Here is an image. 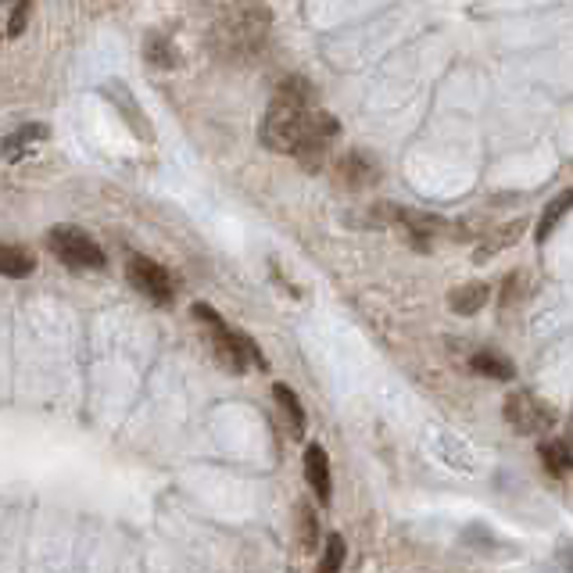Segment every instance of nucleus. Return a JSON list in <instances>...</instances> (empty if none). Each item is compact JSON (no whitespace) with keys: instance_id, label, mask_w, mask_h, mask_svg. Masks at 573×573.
<instances>
[{"instance_id":"obj_10","label":"nucleus","mask_w":573,"mask_h":573,"mask_svg":"<svg viewBox=\"0 0 573 573\" xmlns=\"http://www.w3.org/2000/svg\"><path fill=\"white\" fill-rule=\"evenodd\" d=\"M491 298V287L488 283H462V287H455L452 294H448V308L452 312H459V316H477L480 308L488 305Z\"/></svg>"},{"instance_id":"obj_6","label":"nucleus","mask_w":573,"mask_h":573,"mask_svg":"<svg viewBox=\"0 0 573 573\" xmlns=\"http://www.w3.org/2000/svg\"><path fill=\"white\" fill-rule=\"evenodd\" d=\"M126 276L147 301H154V305H172V298H176V291H172V276L165 273L154 258L133 255L126 262Z\"/></svg>"},{"instance_id":"obj_20","label":"nucleus","mask_w":573,"mask_h":573,"mask_svg":"<svg viewBox=\"0 0 573 573\" xmlns=\"http://www.w3.org/2000/svg\"><path fill=\"white\" fill-rule=\"evenodd\" d=\"M29 15H33V0H15V8H11V18H8V36H11V40H18V36L26 33Z\"/></svg>"},{"instance_id":"obj_11","label":"nucleus","mask_w":573,"mask_h":573,"mask_svg":"<svg viewBox=\"0 0 573 573\" xmlns=\"http://www.w3.org/2000/svg\"><path fill=\"white\" fill-rule=\"evenodd\" d=\"M573 208V190H563V194H556L552 201L545 205V212H541V219H538V244H545L548 237H552V230L559 226V219H563L566 212Z\"/></svg>"},{"instance_id":"obj_9","label":"nucleus","mask_w":573,"mask_h":573,"mask_svg":"<svg viewBox=\"0 0 573 573\" xmlns=\"http://www.w3.org/2000/svg\"><path fill=\"white\" fill-rule=\"evenodd\" d=\"M337 172H341V183L348 190H362L369 187V183H377V165L369 162L366 154L351 151L341 158V165H337Z\"/></svg>"},{"instance_id":"obj_14","label":"nucleus","mask_w":573,"mask_h":573,"mask_svg":"<svg viewBox=\"0 0 573 573\" xmlns=\"http://www.w3.org/2000/svg\"><path fill=\"white\" fill-rule=\"evenodd\" d=\"M273 394H276V402H280V409L287 412V420H291L294 437H305L308 420H305V409H301V402H298V394H294L287 384H276Z\"/></svg>"},{"instance_id":"obj_19","label":"nucleus","mask_w":573,"mask_h":573,"mask_svg":"<svg viewBox=\"0 0 573 573\" xmlns=\"http://www.w3.org/2000/svg\"><path fill=\"white\" fill-rule=\"evenodd\" d=\"M147 58L158 65V69H172L176 65V51H172V43L165 36H151L147 40Z\"/></svg>"},{"instance_id":"obj_3","label":"nucleus","mask_w":573,"mask_h":573,"mask_svg":"<svg viewBox=\"0 0 573 573\" xmlns=\"http://www.w3.org/2000/svg\"><path fill=\"white\" fill-rule=\"evenodd\" d=\"M194 319L197 323H205L208 337H212V351H215V359L223 362L230 373H244L248 366H258V369H266V359H262V351H258V344L251 341V337L237 334V330H230L226 326V319L215 312L212 305H201L197 301L194 308Z\"/></svg>"},{"instance_id":"obj_16","label":"nucleus","mask_w":573,"mask_h":573,"mask_svg":"<svg viewBox=\"0 0 573 573\" xmlns=\"http://www.w3.org/2000/svg\"><path fill=\"white\" fill-rule=\"evenodd\" d=\"M43 137H47V126H40V122H33V126L15 129V133H11V137L4 140V158H8V162H15L18 154L26 151V147L33 144V140H43Z\"/></svg>"},{"instance_id":"obj_13","label":"nucleus","mask_w":573,"mask_h":573,"mask_svg":"<svg viewBox=\"0 0 573 573\" xmlns=\"http://www.w3.org/2000/svg\"><path fill=\"white\" fill-rule=\"evenodd\" d=\"M470 369L473 373H480V377H491V380H513L516 377V366L509 359H502V355H495V351H477L470 359Z\"/></svg>"},{"instance_id":"obj_2","label":"nucleus","mask_w":573,"mask_h":573,"mask_svg":"<svg viewBox=\"0 0 573 573\" xmlns=\"http://www.w3.org/2000/svg\"><path fill=\"white\" fill-rule=\"evenodd\" d=\"M269 33V11L262 0H233V8L215 26V47L230 58H251L262 51Z\"/></svg>"},{"instance_id":"obj_1","label":"nucleus","mask_w":573,"mask_h":573,"mask_svg":"<svg viewBox=\"0 0 573 573\" xmlns=\"http://www.w3.org/2000/svg\"><path fill=\"white\" fill-rule=\"evenodd\" d=\"M316 112H319L316 86L301 76L283 79V83L276 86L273 101H269L266 119H262V144H266L269 151L294 154V147L301 144L308 122H312Z\"/></svg>"},{"instance_id":"obj_15","label":"nucleus","mask_w":573,"mask_h":573,"mask_svg":"<svg viewBox=\"0 0 573 573\" xmlns=\"http://www.w3.org/2000/svg\"><path fill=\"white\" fill-rule=\"evenodd\" d=\"M541 462H545V470L552 473V477H563V473L573 470V452L566 445H556V441H548V445L538 448Z\"/></svg>"},{"instance_id":"obj_22","label":"nucleus","mask_w":573,"mask_h":573,"mask_svg":"<svg viewBox=\"0 0 573 573\" xmlns=\"http://www.w3.org/2000/svg\"><path fill=\"white\" fill-rule=\"evenodd\" d=\"M520 230H523V223L502 226V230H498V237L491 240V244H484V248H480V255H491V251L505 248V244H516V237H520Z\"/></svg>"},{"instance_id":"obj_8","label":"nucleus","mask_w":573,"mask_h":573,"mask_svg":"<svg viewBox=\"0 0 573 573\" xmlns=\"http://www.w3.org/2000/svg\"><path fill=\"white\" fill-rule=\"evenodd\" d=\"M305 480L308 488L316 491L319 505H330V495H334V477H330V459L319 445L305 448Z\"/></svg>"},{"instance_id":"obj_21","label":"nucleus","mask_w":573,"mask_h":573,"mask_svg":"<svg viewBox=\"0 0 573 573\" xmlns=\"http://www.w3.org/2000/svg\"><path fill=\"white\" fill-rule=\"evenodd\" d=\"M523 294H527V276L523 273H513L505 276V291H502V305H513V301H520Z\"/></svg>"},{"instance_id":"obj_5","label":"nucleus","mask_w":573,"mask_h":573,"mask_svg":"<svg viewBox=\"0 0 573 573\" xmlns=\"http://www.w3.org/2000/svg\"><path fill=\"white\" fill-rule=\"evenodd\" d=\"M502 412H505V423H509L516 434H527V437L545 434V430H552V423H556L552 409H548L541 398H534L531 391H513L505 398Z\"/></svg>"},{"instance_id":"obj_18","label":"nucleus","mask_w":573,"mask_h":573,"mask_svg":"<svg viewBox=\"0 0 573 573\" xmlns=\"http://www.w3.org/2000/svg\"><path fill=\"white\" fill-rule=\"evenodd\" d=\"M344 559H348V545H344L341 534H330V538H326V556H323V563H319V570L337 573L344 566Z\"/></svg>"},{"instance_id":"obj_17","label":"nucleus","mask_w":573,"mask_h":573,"mask_svg":"<svg viewBox=\"0 0 573 573\" xmlns=\"http://www.w3.org/2000/svg\"><path fill=\"white\" fill-rule=\"evenodd\" d=\"M298 538H301V548H305V552H312L319 541V520H316V513L308 509V502L298 505Z\"/></svg>"},{"instance_id":"obj_12","label":"nucleus","mask_w":573,"mask_h":573,"mask_svg":"<svg viewBox=\"0 0 573 573\" xmlns=\"http://www.w3.org/2000/svg\"><path fill=\"white\" fill-rule=\"evenodd\" d=\"M0 269H4V276H11V280H22V276H29L36 269V255L29 248H18V244H4V251H0Z\"/></svg>"},{"instance_id":"obj_4","label":"nucleus","mask_w":573,"mask_h":573,"mask_svg":"<svg viewBox=\"0 0 573 573\" xmlns=\"http://www.w3.org/2000/svg\"><path fill=\"white\" fill-rule=\"evenodd\" d=\"M47 248L72 273H101L108 266L101 244L86 230H79V226H51L47 230Z\"/></svg>"},{"instance_id":"obj_7","label":"nucleus","mask_w":573,"mask_h":573,"mask_svg":"<svg viewBox=\"0 0 573 573\" xmlns=\"http://www.w3.org/2000/svg\"><path fill=\"white\" fill-rule=\"evenodd\" d=\"M337 122L330 119L326 112H316L312 115V122H308V129H305V137H301V144L294 147V158H298L305 169H323V162H326V154H330V147H334V140H337Z\"/></svg>"}]
</instances>
